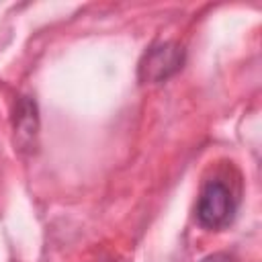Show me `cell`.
<instances>
[{
	"mask_svg": "<svg viewBox=\"0 0 262 262\" xmlns=\"http://www.w3.org/2000/svg\"><path fill=\"white\" fill-rule=\"evenodd\" d=\"M237 211V196L231 186L219 178L207 180L196 201V221L205 229H221L229 225Z\"/></svg>",
	"mask_w": 262,
	"mask_h": 262,
	"instance_id": "cell-1",
	"label": "cell"
},
{
	"mask_svg": "<svg viewBox=\"0 0 262 262\" xmlns=\"http://www.w3.org/2000/svg\"><path fill=\"white\" fill-rule=\"evenodd\" d=\"M184 63V51L176 43H158L145 51L139 61V82L158 84L176 74Z\"/></svg>",
	"mask_w": 262,
	"mask_h": 262,
	"instance_id": "cell-2",
	"label": "cell"
},
{
	"mask_svg": "<svg viewBox=\"0 0 262 262\" xmlns=\"http://www.w3.org/2000/svg\"><path fill=\"white\" fill-rule=\"evenodd\" d=\"M199 262H233V258H231L229 254L217 252V254H209V256H205V258L199 260Z\"/></svg>",
	"mask_w": 262,
	"mask_h": 262,
	"instance_id": "cell-3",
	"label": "cell"
}]
</instances>
